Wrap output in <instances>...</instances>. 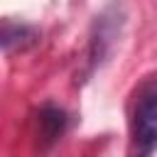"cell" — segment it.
<instances>
[{
	"label": "cell",
	"mask_w": 157,
	"mask_h": 157,
	"mask_svg": "<svg viewBox=\"0 0 157 157\" xmlns=\"http://www.w3.org/2000/svg\"><path fill=\"white\" fill-rule=\"evenodd\" d=\"M39 125H42V137H44V142H54V140L64 132L66 115H64V110L49 105V108L42 110V115H39Z\"/></svg>",
	"instance_id": "obj_2"
},
{
	"label": "cell",
	"mask_w": 157,
	"mask_h": 157,
	"mask_svg": "<svg viewBox=\"0 0 157 157\" xmlns=\"http://www.w3.org/2000/svg\"><path fill=\"white\" fill-rule=\"evenodd\" d=\"M132 142L135 157H152L157 150V83L145 88L132 113Z\"/></svg>",
	"instance_id": "obj_1"
},
{
	"label": "cell",
	"mask_w": 157,
	"mask_h": 157,
	"mask_svg": "<svg viewBox=\"0 0 157 157\" xmlns=\"http://www.w3.org/2000/svg\"><path fill=\"white\" fill-rule=\"evenodd\" d=\"M25 34L22 27H12V25H2L0 27V47H7V44H15L20 42V37Z\"/></svg>",
	"instance_id": "obj_3"
}]
</instances>
